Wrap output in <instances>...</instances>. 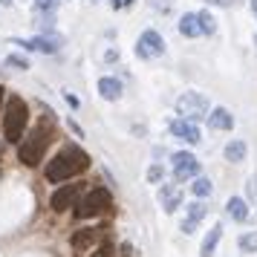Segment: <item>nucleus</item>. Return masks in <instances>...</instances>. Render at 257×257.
<instances>
[{"label": "nucleus", "instance_id": "nucleus-14", "mask_svg": "<svg viewBox=\"0 0 257 257\" xmlns=\"http://www.w3.org/2000/svg\"><path fill=\"white\" fill-rule=\"evenodd\" d=\"M98 93H101L104 101H118V98H121V84H118L116 78H110V75H107V78L98 81Z\"/></svg>", "mask_w": 257, "mask_h": 257}, {"label": "nucleus", "instance_id": "nucleus-24", "mask_svg": "<svg viewBox=\"0 0 257 257\" xmlns=\"http://www.w3.org/2000/svg\"><path fill=\"white\" fill-rule=\"evenodd\" d=\"M6 64H9V67H15V70H26V67H29V61H26L24 55H9V58H6Z\"/></svg>", "mask_w": 257, "mask_h": 257}, {"label": "nucleus", "instance_id": "nucleus-1", "mask_svg": "<svg viewBox=\"0 0 257 257\" xmlns=\"http://www.w3.org/2000/svg\"><path fill=\"white\" fill-rule=\"evenodd\" d=\"M90 168V156L81 151V148H64L58 156H52L47 162V179L49 182H67L72 176L84 174Z\"/></svg>", "mask_w": 257, "mask_h": 257}, {"label": "nucleus", "instance_id": "nucleus-20", "mask_svg": "<svg viewBox=\"0 0 257 257\" xmlns=\"http://www.w3.org/2000/svg\"><path fill=\"white\" fill-rule=\"evenodd\" d=\"M197 18H199V29H202V35H214V32H217V21H214V15H211L208 9L197 12Z\"/></svg>", "mask_w": 257, "mask_h": 257}, {"label": "nucleus", "instance_id": "nucleus-30", "mask_svg": "<svg viewBox=\"0 0 257 257\" xmlns=\"http://www.w3.org/2000/svg\"><path fill=\"white\" fill-rule=\"evenodd\" d=\"M64 98H67V104H70V107H78V104H81V101H78L72 93H64Z\"/></svg>", "mask_w": 257, "mask_h": 257}, {"label": "nucleus", "instance_id": "nucleus-26", "mask_svg": "<svg viewBox=\"0 0 257 257\" xmlns=\"http://www.w3.org/2000/svg\"><path fill=\"white\" fill-rule=\"evenodd\" d=\"M58 0H35V9L38 12H55Z\"/></svg>", "mask_w": 257, "mask_h": 257}, {"label": "nucleus", "instance_id": "nucleus-34", "mask_svg": "<svg viewBox=\"0 0 257 257\" xmlns=\"http://www.w3.org/2000/svg\"><path fill=\"white\" fill-rule=\"evenodd\" d=\"M0 104H3V87H0Z\"/></svg>", "mask_w": 257, "mask_h": 257}, {"label": "nucleus", "instance_id": "nucleus-29", "mask_svg": "<svg viewBox=\"0 0 257 257\" xmlns=\"http://www.w3.org/2000/svg\"><path fill=\"white\" fill-rule=\"evenodd\" d=\"M130 3H133V0H110L113 9H124V6H130Z\"/></svg>", "mask_w": 257, "mask_h": 257}, {"label": "nucleus", "instance_id": "nucleus-4", "mask_svg": "<svg viewBox=\"0 0 257 257\" xmlns=\"http://www.w3.org/2000/svg\"><path fill=\"white\" fill-rule=\"evenodd\" d=\"M75 205H78V208H75V217H78V220H90V217H98V214L110 211L113 197H110L107 188H95V191H90V194H87L81 202H75Z\"/></svg>", "mask_w": 257, "mask_h": 257}, {"label": "nucleus", "instance_id": "nucleus-9", "mask_svg": "<svg viewBox=\"0 0 257 257\" xmlns=\"http://www.w3.org/2000/svg\"><path fill=\"white\" fill-rule=\"evenodd\" d=\"M12 44H18V47H24V49H35V52H58L64 47V38L61 35H38L32 41H12Z\"/></svg>", "mask_w": 257, "mask_h": 257}, {"label": "nucleus", "instance_id": "nucleus-19", "mask_svg": "<svg viewBox=\"0 0 257 257\" xmlns=\"http://www.w3.org/2000/svg\"><path fill=\"white\" fill-rule=\"evenodd\" d=\"M191 191H194V197L205 199L211 197V191H214V185H211V179H205V176H194V182H191Z\"/></svg>", "mask_w": 257, "mask_h": 257}, {"label": "nucleus", "instance_id": "nucleus-21", "mask_svg": "<svg viewBox=\"0 0 257 257\" xmlns=\"http://www.w3.org/2000/svg\"><path fill=\"white\" fill-rule=\"evenodd\" d=\"M237 245H240V251H245V254H254V251H257V231L240 234V240H237Z\"/></svg>", "mask_w": 257, "mask_h": 257}, {"label": "nucleus", "instance_id": "nucleus-28", "mask_svg": "<svg viewBox=\"0 0 257 257\" xmlns=\"http://www.w3.org/2000/svg\"><path fill=\"white\" fill-rule=\"evenodd\" d=\"M197 225H199V222H194V220H185V222H182V231H185V234H194V231H197Z\"/></svg>", "mask_w": 257, "mask_h": 257}, {"label": "nucleus", "instance_id": "nucleus-8", "mask_svg": "<svg viewBox=\"0 0 257 257\" xmlns=\"http://www.w3.org/2000/svg\"><path fill=\"white\" fill-rule=\"evenodd\" d=\"M78 194H81V182H70V185L58 188V191L52 194L49 205H52V211H67L70 205L78 202Z\"/></svg>", "mask_w": 257, "mask_h": 257}, {"label": "nucleus", "instance_id": "nucleus-32", "mask_svg": "<svg viewBox=\"0 0 257 257\" xmlns=\"http://www.w3.org/2000/svg\"><path fill=\"white\" fill-rule=\"evenodd\" d=\"M251 12H254V18H257V0H251Z\"/></svg>", "mask_w": 257, "mask_h": 257}, {"label": "nucleus", "instance_id": "nucleus-33", "mask_svg": "<svg viewBox=\"0 0 257 257\" xmlns=\"http://www.w3.org/2000/svg\"><path fill=\"white\" fill-rule=\"evenodd\" d=\"M0 6H12V0H0Z\"/></svg>", "mask_w": 257, "mask_h": 257}, {"label": "nucleus", "instance_id": "nucleus-27", "mask_svg": "<svg viewBox=\"0 0 257 257\" xmlns=\"http://www.w3.org/2000/svg\"><path fill=\"white\" fill-rule=\"evenodd\" d=\"M93 257H116V248H113V245H101Z\"/></svg>", "mask_w": 257, "mask_h": 257}, {"label": "nucleus", "instance_id": "nucleus-18", "mask_svg": "<svg viewBox=\"0 0 257 257\" xmlns=\"http://www.w3.org/2000/svg\"><path fill=\"white\" fill-rule=\"evenodd\" d=\"M245 153H248V148H245V142H240V139H234V142L225 145V159H228V162H243Z\"/></svg>", "mask_w": 257, "mask_h": 257}, {"label": "nucleus", "instance_id": "nucleus-7", "mask_svg": "<svg viewBox=\"0 0 257 257\" xmlns=\"http://www.w3.org/2000/svg\"><path fill=\"white\" fill-rule=\"evenodd\" d=\"M197 174H199V159L194 156V153H188V151L174 153V176H176V182L194 179Z\"/></svg>", "mask_w": 257, "mask_h": 257}, {"label": "nucleus", "instance_id": "nucleus-10", "mask_svg": "<svg viewBox=\"0 0 257 257\" xmlns=\"http://www.w3.org/2000/svg\"><path fill=\"white\" fill-rule=\"evenodd\" d=\"M171 133H174L176 139H182V142H188V145H199V127L194 124V118H176V121H171Z\"/></svg>", "mask_w": 257, "mask_h": 257}, {"label": "nucleus", "instance_id": "nucleus-2", "mask_svg": "<svg viewBox=\"0 0 257 257\" xmlns=\"http://www.w3.org/2000/svg\"><path fill=\"white\" fill-rule=\"evenodd\" d=\"M49 142H52V116H44V118H41V124L32 127L24 136L21 148H18V159H21L26 168H35V165L44 159Z\"/></svg>", "mask_w": 257, "mask_h": 257}, {"label": "nucleus", "instance_id": "nucleus-16", "mask_svg": "<svg viewBox=\"0 0 257 257\" xmlns=\"http://www.w3.org/2000/svg\"><path fill=\"white\" fill-rule=\"evenodd\" d=\"M179 32L185 38H199L202 35V29H199V18L194 12H188V15H182L179 18Z\"/></svg>", "mask_w": 257, "mask_h": 257}, {"label": "nucleus", "instance_id": "nucleus-11", "mask_svg": "<svg viewBox=\"0 0 257 257\" xmlns=\"http://www.w3.org/2000/svg\"><path fill=\"white\" fill-rule=\"evenodd\" d=\"M159 202H162V208L168 211V214H174V211L182 205V191H179V185H162Z\"/></svg>", "mask_w": 257, "mask_h": 257}, {"label": "nucleus", "instance_id": "nucleus-13", "mask_svg": "<svg viewBox=\"0 0 257 257\" xmlns=\"http://www.w3.org/2000/svg\"><path fill=\"white\" fill-rule=\"evenodd\" d=\"M225 211H228V217L237 222H245L248 220V202H245L243 197H231L228 202H225Z\"/></svg>", "mask_w": 257, "mask_h": 257}, {"label": "nucleus", "instance_id": "nucleus-17", "mask_svg": "<svg viewBox=\"0 0 257 257\" xmlns=\"http://www.w3.org/2000/svg\"><path fill=\"white\" fill-rule=\"evenodd\" d=\"M220 237H222V225L217 222L214 228H211L208 234H205V240H202V248H199V254L202 257H211L214 251H217V243H220Z\"/></svg>", "mask_w": 257, "mask_h": 257}, {"label": "nucleus", "instance_id": "nucleus-15", "mask_svg": "<svg viewBox=\"0 0 257 257\" xmlns=\"http://www.w3.org/2000/svg\"><path fill=\"white\" fill-rule=\"evenodd\" d=\"M95 237H98V231H95V228H81V231L72 234L70 243H72V248H75V251H87V248L95 243Z\"/></svg>", "mask_w": 257, "mask_h": 257}, {"label": "nucleus", "instance_id": "nucleus-25", "mask_svg": "<svg viewBox=\"0 0 257 257\" xmlns=\"http://www.w3.org/2000/svg\"><path fill=\"white\" fill-rule=\"evenodd\" d=\"M162 179H165V168L162 165H153L148 171V182H162Z\"/></svg>", "mask_w": 257, "mask_h": 257}, {"label": "nucleus", "instance_id": "nucleus-22", "mask_svg": "<svg viewBox=\"0 0 257 257\" xmlns=\"http://www.w3.org/2000/svg\"><path fill=\"white\" fill-rule=\"evenodd\" d=\"M205 214H208V205H202V202H191V205H188V220L199 222Z\"/></svg>", "mask_w": 257, "mask_h": 257}, {"label": "nucleus", "instance_id": "nucleus-31", "mask_svg": "<svg viewBox=\"0 0 257 257\" xmlns=\"http://www.w3.org/2000/svg\"><path fill=\"white\" fill-rule=\"evenodd\" d=\"M211 6H234V3H237V0H208Z\"/></svg>", "mask_w": 257, "mask_h": 257}, {"label": "nucleus", "instance_id": "nucleus-23", "mask_svg": "<svg viewBox=\"0 0 257 257\" xmlns=\"http://www.w3.org/2000/svg\"><path fill=\"white\" fill-rule=\"evenodd\" d=\"M245 194H248V202L257 205V176H248V182H245Z\"/></svg>", "mask_w": 257, "mask_h": 257}, {"label": "nucleus", "instance_id": "nucleus-5", "mask_svg": "<svg viewBox=\"0 0 257 257\" xmlns=\"http://www.w3.org/2000/svg\"><path fill=\"white\" fill-rule=\"evenodd\" d=\"M176 113L182 118H202L208 116V98L202 93H197V90H188V93H182L179 98H176Z\"/></svg>", "mask_w": 257, "mask_h": 257}, {"label": "nucleus", "instance_id": "nucleus-3", "mask_svg": "<svg viewBox=\"0 0 257 257\" xmlns=\"http://www.w3.org/2000/svg\"><path fill=\"white\" fill-rule=\"evenodd\" d=\"M26 121H29V107L24 104V98L21 95H9L6 110H3V133H6V139L21 142Z\"/></svg>", "mask_w": 257, "mask_h": 257}, {"label": "nucleus", "instance_id": "nucleus-12", "mask_svg": "<svg viewBox=\"0 0 257 257\" xmlns=\"http://www.w3.org/2000/svg\"><path fill=\"white\" fill-rule=\"evenodd\" d=\"M208 127L211 130H231L234 127V116L225 107H214L208 113Z\"/></svg>", "mask_w": 257, "mask_h": 257}, {"label": "nucleus", "instance_id": "nucleus-6", "mask_svg": "<svg viewBox=\"0 0 257 257\" xmlns=\"http://www.w3.org/2000/svg\"><path fill=\"white\" fill-rule=\"evenodd\" d=\"M165 52V38L156 32V29H148L139 35V44H136V55L139 58H159Z\"/></svg>", "mask_w": 257, "mask_h": 257}]
</instances>
